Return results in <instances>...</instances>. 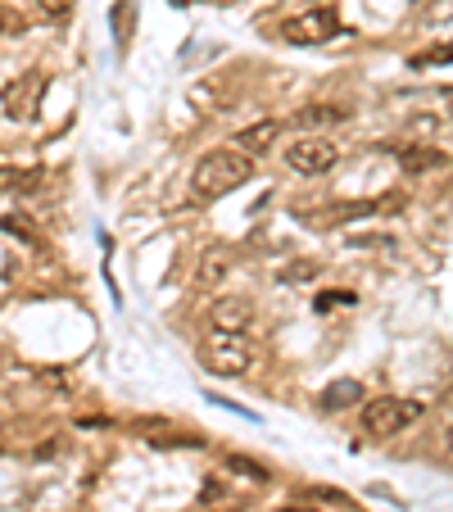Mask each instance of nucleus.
<instances>
[{"label":"nucleus","instance_id":"obj_1","mask_svg":"<svg viewBox=\"0 0 453 512\" xmlns=\"http://www.w3.org/2000/svg\"><path fill=\"white\" fill-rule=\"evenodd\" d=\"M254 173V159L245 150H209V155L195 164L191 186L204 200H218V195H232L236 186H245Z\"/></svg>","mask_w":453,"mask_h":512},{"label":"nucleus","instance_id":"obj_2","mask_svg":"<svg viewBox=\"0 0 453 512\" xmlns=\"http://www.w3.org/2000/svg\"><path fill=\"white\" fill-rule=\"evenodd\" d=\"M200 363L213 377H245L254 368V349L245 336H227V331H213L200 345Z\"/></svg>","mask_w":453,"mask_h":512},{"label":"nucleus","instance_id":"obj_3","mask_svg":"<svg viewBox=\"0 0 453 512\" xmlns=\"http://www.w3.org/2000/svg\"><path fill=\"white\" fill-rule=\"evenodd\" d=\"M417 413H422V404H408V399H372V404L363 408V431L376 435V440H386V435H399L408 422H417Z\"/></svg>","mask_w":453,"mask_h":512},{"label":"nucleus","instance_id":"obj_4","mask_svg":"<svg viewBox=\"0 0 453 512\" xmlns=\"http://www.w3.org/2000/svg\"><path fill=\"white\" fill-rule=\"evenodd\" d=\"M286 164L304 177H322L340 164V145L327 141V136H299V141L286 150Z\"/></svg>","mask_w":453,"mask_h":512},{"label":"nucleus","instance_id":"obj_5","mask_svg":"<svg viewBox=\"0 0 453 512\" xmlns=\"http://www.w3.org/2000/svg\"><path fill=\"white\" fill-rule=\"evenodd\" d=\"M336 32H340L336 14H331L327 5H318V10H304V14H295V19H286L281 37L295 41V46H322V41H331Z\"/></svg>","mask_w":453,"mask_h":512},{"label":"nucleus","instance_id":"obj_6","mask_svg":"<svg viewBox=\"0 0 453 512\" xmlns=\"http://www.w3.org/2000/svg\"><path fill=\"white\" fill-rule=\"evenodd\" d=\"M209 322H213V331H227V336H245V331L254 327V304L245 300V295H222V300H213Z\"/></svg>","mask_w":453,"mask_h":512},{"label":"nucleus","instance_id":"obj_7","mask_svg":"<svg viewBox=\"0 0 453 512\" xmlns=\"http://www.w3.org/2000/svg\"><path fill=\"white\" fill-rule=\"evenodd\" d=\"M41 91H46V82H41L37 73H23V78L5 91V109H10L14 118H32V114H37Z\"/></svg>","mask_w":453,"mask_h":512},{"label":"nucleus","instance_id":"obj_8","mask_svg":"<svg viewBox=\"0 0 453 512\" xmlns=\"http://www.w3.org/2000/svg\"><path fill=\"white\" fill-rule=\"evenodd\" d=\"M277 136H281L277 118H259V123H250V127H241V132H236V145H241L245 155H263V150H272V145H277Z\"/></svg>","mask_w":453,"mask_h":512},{"label":"nucleus","instance_id":"obj_9","mask_svg":"<svg viewBox=\"0 0 453 512\" xmlns=\"http://www.w3.org/2000/svg\"><path fill=\"white\" fill-rule=\"evenodd\" d=\"M349 404H363V386L358 381H331L322 390V408H349Z\"/></svg>","mask_w":453,"mask_h":512},{"label":"nucleus","instance_id":"obj_10","mask_svg":"<svg viewBox=\"0 0 453 512\" xmlns=\"http://www.w3.org/2000/svg\"><path fill=\"white\" fill-rule=\"evenodd\" d=\"M399 164H404V173H431V168L444 164V155L435 145H417V150H404V155H399Z\"/></svg>","mask_w":453,"mask_h":512},{"label":"nucleus","instance_id":"obj_11","mask_svg":"<svg viewBox=\"0 0 453 512\" xmlns=\"http://www.w3.org/2000/svg\"><path fill=\"white\" fill-rule=\"evenodd\" d=\"M41 182V168H10L0 164V191H32Z\"/></svg>","mask_w":453,"mask_h":512},{"label":"nucleus","instance_id":"obj_12","mask_svg":"<svg viewBox=\"0 0 453 512\" xmlns=\"http://www.w3.org/2000/svg\"><path fill=\"white\" fill-rule=\"evenodd\" d=\"M227 268H232V263H227V254H222V250L204 254V263H200V281H204V286H213V281L227 277Z\"/></svg>","mask_w":453,"mask_h":512},{"label":"nucleus","instance_id":"obj_13","mask_svg":"<svg viewBox=\"0 0 453 512\" xmlns=\"http://www.w3.org/2000/svg\"><path fill=\"white\" fill-rule=\"evenodd\" d=\"M132 0H118L114 5V32H118V46H127V37H132Z\"/></svg>","mask_w":453,"mask_h":512},{"label":"nucleus","instance_id":"obj_14","mask_svg":"<svg viewBox=\"0 0 453 512\" xmlns=\"http://www.w3.org/2000/svg\"><path fill=\"white\" fill-rule=\"evenodd\" d=\"M453 59V46H440V50H422V55H413V68H431V64H449Z\"/></svg>","mask_w":453,"mask_h":512},{"label":"nucleus","instance_id":"obj_15","mask_svg":"<svg viewBox=\"0 0 453 512\" xmlns=\"http://www.w3.org/2000/svg\"><path fill=\"white\" fill-rule=\"evenodd\" d=\"M304 127H313V123H336V118H345V114H336V109H322V105H313V109H304V114H295Z\"/></svg>","mask_w":453,"mask_h":512},{"label":"nucleus","instance_id":"obj_16","mask_svg":"<svg viewBox=\"0 0 453 512\" xmlns=\"http://www.w3.org/2000/svg\"><path fill=\"white\" fill-rule=\"evenodd\" d=\"M37 5L46 19H68V14H73V0H37Z\"/></svg>","mask_w":453,"mask_h":512},{"label":"nucleus","instance_id":"obj_17","mask_svg":"<svg viewBox=\"0 0 453 512\" xmlns=\"http://www.w3.org/2000/svg\"><path fill=\"white\" fill-rule=\"evenodd\" d=\"M336 304H354V295H349V290H331V295H322L318 300V309L327 313V309H336Z\"/></svg>","mask_w":453,"mask_h":512},{"label":"nucleus","instance_id":"obj_18","mask_svg":"<svg viewBox=\"0 0 453 512\" xmlns=\"http://www.w3.org/2000/svg\"><path fill=\"white\" fill-rule=\"evenodd\" d=\"M281 277H286V281H304V277H313V263H295V268H286Z\"/></svg>","mask_w":453,"mask_h":512},{"label":"nucleus","instance_id":"obj_19","mask_svg":"<svg viewBox=\"0 0 453 512\" xmlns=\"http://www.w3.org/2000/svg\"><path fill=\"white\" fill-rule=\"evenodd\" d=\"M444 449H449V454H453V426H449V431H444Z\"/></svg>","mask_w":453,"mask_h":512},{"label":"nucleus","instance_id":"obj_20","mask_svg":"<svg viewBox=\"0 0 453 512\" xmlns=\"http://www.w3.org/2000/svg\"><path fill=\"white\" fill-rule=\"evenodd\" d=\"M5 28H10V14H0V32H5Z\"/></svg>","mask_w":453,"mask_h":512}]
</instances>
